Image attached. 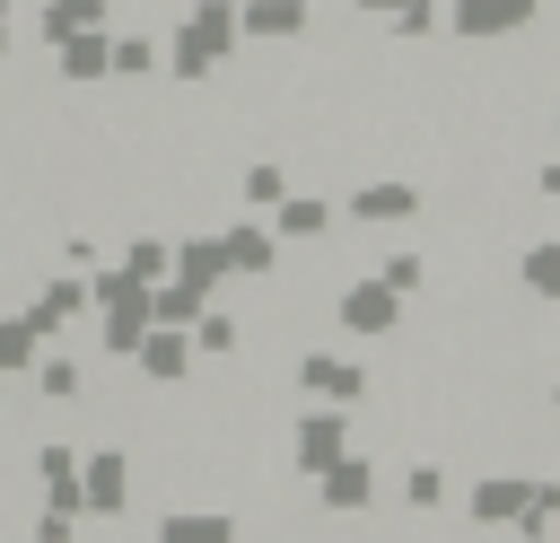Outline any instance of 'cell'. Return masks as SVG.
I'll use <instances>...</instances> for the list:
<instances>
[{
    "mask_svg": "<svg viewBox=\"0 0 560 543\" xmlns=\"http://www.w3.org/2000/svg\"><path fill=\"white\" fill-rule=\"evenodd\" d=\"M359 210H368V219H402V210H411V193H402V184H376Z\"/></svg>",
    "mask_w": 560,
    "mask_h": 543,
    "instance_id": "cell-1",
    "label": "cell"
},
{
    "mask_svg": "<svg viewBox=\"0 0 560 543\" xmlns=\"http://www.w3.org/2000/svg\"><path fill=\"white\" fill-rule=\"evenodd\" d=\"M525 272H534V289H560V254H534Z\"/></svg>",
    "mask_w": 560,
    "mask_h": 543,
    "instance_id": "cell-2",
    "label": "cell"
}]
</instances>
